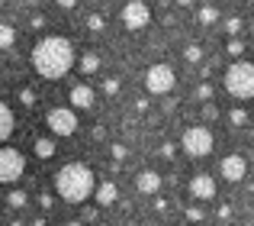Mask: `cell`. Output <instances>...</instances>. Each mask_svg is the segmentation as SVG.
I'll return each instance as SVG.
<instances>
[{
	"label": "cell",
	"mask_w": 254,
	"mask_h": 226,
	"mask_svg": "<svg viewBox=\"0 0 254 226\" xmlns=\"http://www.w3.org/2000/svg\"><path fill=\"white\" fill-rule=\"evenodd\" d=\"M32 68H36L39 78H45V81H58V78H64L71 68H74L77 55H74V45H71V39L64 36H42L36 45H32Z\"/></svg>",
	"instance_id": "cell-1"
},
{
	"label": "cell",
	"mask_w": 254,
	"mask_h": 226,
	"mask_svg": "<svg viewBox=\"0 0 254 226\" xmlns=\"http://www.w3.org/2000/svg\"><path fill=\"white\" fill-rule=\"evenodd\" d=\"M93 188H97V178L87 168L84 162H68L58 168L55 175V194L68 204H84L93 197Z\"/></svg>",
	"instance_id": "cell-2"
},
{
	"label": "cell",
	"mask_w": 254,
	"mask_h": 226,
	"mask_svg": "<svg viewBox=\"0 0 254 226\" xmlns=\"http://www.w3.org/2000/svg\"><path fill=\"white\" fill-rule=\"evenodd\" d=\"M222 84L235 101H248L254 94V65L251 62H232L229 68H225Z\"/></svg>",
	"instance_id": "cell-3"
},
{
	"label": "cell",
	"mask_w": 254,
	"mask_h": 226,
	"mask_svg": "<svg viewBox=\"0 0 254 226\" xmlns=\"http://www.w3.org/2000/svg\"><path fill=\"white\" fill-rule=\"evenodd\" d=\"M212 145H216V139H212V132L206 129V126H190V129H184V136H180V149L190 158L209 155Z\"/></svg>",
	"instance_id": "cell-4"
},
{
	"label": "cell",
	"mask_w": 254,
	"mask_h": 226,
	"mask_svg": "<svg viewBox=\"0 0 254 226\" xmlns=\"http://www.w3.org/2000/svg\"><path fill=\"white\" fill-rule=\"evenodd\" d=\"M45 126L52 129V136H74L81 119H77V110L71 107H52L45 113Z\"/></svg>",
	"instance_id": "cell-5"
},
{
	"label": "cell",
	"mask_w": 254,
	"mask_h": 226,
	"mask_svg": "<svg viewBox=\"0 0 254 226\" xmlns=\"http://www.w3.org/2000/svg\"><path fill=\"white\" fill-rule=\"evenodd\" d=\"M174 84H177V75H174V68L171 65H151L148 71H145V91L148 94H171L174 91Z\"/></svg>",
	"instance_id": "cell-6"
},
{
	"label": "cell",
	"mask_w": 254,
	"mask_h": 226,
	"mask_svg": "<svg viewBox=\"0 0 254 226\" xmlns=\"http://www.w3.org/2000/svg\"><path fill=\"white\" fill-rule=\"evenodd\" d=\"M26 171V155L19 149H10V145H3L0 149V184H13L19 181Z\"/></svg>",
	"instance_id": "cell-7"
},
{
	"label": "cell",
	"mask_w": 254,
	"mask_h": 226,
	"mask_svg": "<svg viewBox=\"0 0 254 226\" xmlns=\"http://www.w3.org/2000/svg\"><path fill=\"white\" fill-rule=\"evenodd\" d=\"M148 23H151V6H148V3H142V0H132V3L123 6V26H126L129 32L145 29Z\"/></svg>",
	"instance_id": "cell-8"
},
{
	"label": "cell",
	"mask_w": 254,
	"mask_h": 226,
	"mask_svg": "<svg viewBox=\"0 0 254 226\" xmlns=\"http://www.w3.org/2000/svg\"><path fill=\"white\" fill-rule=\"evenodd\" d=\"M219 175L225 178V181H245V175H248V162H245L242 155H235V152H232V155H225L222 162H219Z\"/></svg>",
	"instance_id": "cell-9"
},
{
	"label": "cell",
	"mask_w": 254,
	"mask_h": 226,
	"mask_svg": "<svg viewBox=\"0 0 254 226\" xmlns=\"http://www.w3.org/2000/svg\"><path fill=\"white\" fill-rule=\"evenodd\" d=\"M190 194L196 201H212L216 197V178L212 175H193L190 178Z\"/></svg>",
	"instance_id": "cell-10"
},
{
	"label": "cell",
	"mask_w": 254,
	"mask_h": 226,
	"mask_svg": "<svg viewBox=\"0 0 254 226\" xmlns=\"http://www.w3.org/2000/svg\"><path fill=\"white\" fill-rule=\"evenodd\" d=\"M161 175H158L155 168H145V171H138L135 175V188L142 191V194H158V191H161Z\"/></svg>",
	"instance_id": "cell-11"
},
{
	"label": "cell",
	"mask_w": 254,
	"mask_h": 226,
	"mask_svg": "<svg viewBox=\"0 0 254 226\" xmlns=\"http://www.w3.org/2000/svg\"><path fill=\"white\" fill-rule=\"evenodd\" d=\"M68 97H71V110H90L93 107V88L90 84H74Z\"/></svg>",
	"instance_id": "cell-12"
},
{
	"label": "cell",
	"mask_w": 254,
	"mask_h": 226,
	"mask_svg": "<svg viewBox=\"0 0 254 226\" xmlns=\"http://www.w3.org/2000/svg\"><path fill=\"white\" fill-rule=\"evenodd\" d=\"M116 197H119V188L113 181H103V184H97V188H93V201H97L100 207H113V204H116Z\"/></svg>",
	"instance_id": "cell-13"
},
{
	"label": "cell",
	"mask_w": 254,
	"mask_h": 226,
	"mask_svg": "<svg viewBox=\"0 0 254 226\" xmlns=\"http://www.w3.org/2000/svg\"><path fill=\"white\" fill-rule=\"evenodd\" d=\"M13 123H16V119H13V110L6 107L3 101H0V145H3L6 139L13 136Z\"/></svg>",
	"instance_id": "cell-14"
},
{
	"label": "cell",
	"mask_w": 254,
	"mask_h": 226,
	"mask_svg": "<svg viewBox=\"0 0 254 226\" xmlns=\"http://www.w3.org/2000/svg\"><path fill=\"white\" fill-rule=\"evenodd\" d=\"M32 149H36V155L42 158V162H49L52 155H55V139H36V145H32Z\"/></svg>",
	"instance_id": "cell-15"
},
{
	"label": "cell",
	"mask_w": 254,
	"mask_h": 226,
	"mask_svg": "<svg viewBox=\"0 0 254 226\" xmlns=\"http://www.w3.org/2000/svg\"><path fill=\"white\" fill-rule=\"evenodd\" d=\"M97 71H100V55H97V52L81 55V75H97Z\"/></svg>",
	"instance_id": "cell-16"
},
{
	"label": "cell",
	"mask_w": 254,
	"mask_h": 226,
	"mask_svg": "<svg viewBox=\"0 0 254 226\" xmlns=\"http://www.w3.org/2000/svg\"><path fill=\"white\" fill-rule=\"evenodd\" d=\"M16 45V29L10 23H0V49H13Z\"/></svg>",
	"instance_id": "cell-17"
},
{
	"label": "cell",
	"mask_w": 254,
	"mask_h": 226,
	"mask_svg": "<svg viewBox=\"0 0 254 226\" xmlns=\"http://www.w3.org/2000/svg\"><path fill=\"white\" fill-rule=\"evenodd\" d=\"M196 19H199L203 26L219 23V6H199V10H196Z\"/></svg>",
	"instance_id": "cell-18"
},
{
	"label": "cell",
	"mask_w": 254,
	"mask_h": 226,
	"mask_svg": "<svg viewBox=\"0 0 254 226\" xmlns=\"http://www.w3.org/2000/svg\"><path fill=\"white\" fill-rule=\"evenodd\" d=\"M184 58H187L190 65H199V62H203V45H199V42L184 45Z\"/></svg>",
	"instance_id": "cell-19"
},
{
	"label": "cell",
	"mask_w": 254,
	"mask_h": 226,
	"mask_svg": "<svg viewBox=\"0 0 254 226\" xmlns=\"http://www.w3.org/2000/svg\"><path fill=\"white\" fill-rule=\"evenodd\" d=\"M6 204H10L13 210H23L26 204H29V194H26V191H10V194H6Z\"/></svg>",
	"instance_id": "cell-20"
},
{
	"label": "cell",
	"mask_w": 254,
	"mask_h": 226,
	"mask_svg": "<svg viewBox=\"0 0 254 226\" xmlns=\"http://www.w3.org/2000/svg\"><path fill=\"white\" fill-rule=\"evenodd\" d=\"M103 26H106V19L100 16V13H90V16H87V29L90 32H103Z\"/></svg>",
	"instance_id": "cell-21"
},
{
	"label": "cell",
	"mask_w": 254,
	"mask_h": 226,
	"mask_svg": "<svg viewBox=\"0 0 254 226\" xmlns=\"http://www.w3.org/2000/svg\"><path fill=\"white\" fill-rule=\"evenodd\" d=\"M199 116H203L206 119V123H216V119H219V107H216V104H203V113H199Z\"/></svg>",
	"instance_id": "cell-22"
},
{
	"label": "cell",
	"mask_w": 254,
	"mask_h": 226,
	"mask_svg": "<svg viewBox=\"0 0 254 226\" xmlns=\"http://www.w3.org/2000/svg\"><path fill=\"white\" fill-rule=\"evenodd\" d=\"M225 52H229L232 58H238L245 52V42H242V39H229V42H225Z\"/></svg>",
	"instance_id": "cell-23"
},
{
	"label": "cell",
	"mask_w": 254,
	"mask_h": 226,
	"mask_svg": "<svg viewBox=\"0 0 254 226\" xmlns=\"http://www.w3.org/2000/svg\"><path fill=\"white\" fill-rule=\"evenodd\" d=\"M229 123L232 126H245V123H248V110H232L229 113Z\"/></svg>",
	"instance_id": "cell-24"
},
{
	"label": "cell",
	"mask_w": 254,
	"mask_h": 226,
	"mask_svg": "<svg viewBox=\"0 0 254 226\" xmlns=\"http://www.w3.org/2000/svg\"><path fill=\"white\" fill-rule=\"evenodd\" d=\"M225 29H229V36H232V39H238V32H242V19H238V16L225 19Z\"/></svg>",
	"instance_id": "cell-25"
},
{
	"label": "cell",
	"mask_w": 254,
	"mask_h": 226,
	"mask_svg": "<svg viewBox=\"0 0 254 226\" xmlns=\"http://www.w3.org/2000/svg\"><path fill=\"white\" fill-rule=\"evenodd\" d=\"M103 94L106 97H116L119 94V81H116V78H106V81H103Z\"/></svg>",
	"instance_id": "cell-26"
},
{
	"label": "cell",
	"mask_w": 254,
	"mask_h": 226,
	"mask_svg": "<svg viewBox=\"0 0 254 226\" xmlns=\"http://www.w3.org/2000/svg\"><path fill=\"white\" fill-rule=\"evenodd\" d=\"M187 220H190V223H203L206 220V214H203V210H199V207H187Z\"/></svg>",
	"instance_id": "cell-27"
},
{
	"label": "cell",
	"mask_w": 254,
	"mask_h": 226,
	"mask_svg": "<svg viewBox=\"0 0 254 226\" xmlns=\"http://www.w3.org/2000/svg\"><path fill=\"white\" fill-rule=\"evenodd\" d=\"M196 97H199L203 104H209V101H212V84H199V88H196Z\"/></svg>",
	"instance_id": "cell-28"
},
{
	"label": "cell",
	"mask_w": 254,
	"mask_h": 226,
	"mask_svg": "<svg viewBox=\"0 0 254 226\" xmlns=\"http://www.w3.org/2000/svg\"><path fill=\"white\" fill-rule=\"evenodd\" d=\"M19 101H23L26 107H32V104H36V91H32V88H23V91H19Z\"/></svg>",
	"instance_id": "cell-29"
},
{
	"label": "cell",
	"mask_w": 254,
	"mask_h": 226,
	"mask_svg": "<svg viewBox=\"0 0 254 226\" xmlns=\"http://www.w3.org/2000/svg\"><path fill=\"white\" fill-rule=\"evenodd\" d=\"M110 152H113V158H116V162H123V158L129 155V149H126L123 142H113V149H110Z\"/></svg>",
	"instance_id": "cell-30"
},
{
	"label": "cell",
	"mask_w": 254,
	"mask_h": 226,
	"mask_svg": "<svg viewBox=\"0 0 254 226\" xmlns=\"http://www.w3.org/2000/svg\"><path fill=\"white\" fill-rule=\"evenodd\" d=\"M39 204H42V210H52L55 207V197L52 194H39Z\"/></svg>",
	"instance_id": "cell-31"
},
{
	"label": "cell",
	"mask_w": 254,
	"mask_h": 226,
	"mask_svg": "<svg viewBox=\"0 0 254 226\" xmlns=\"http://www.w3.org/2000/svg\"><path fill=\"white\" fill-rule=\"evenodd\" d=\"M219 220H232V207H229V204H222V207H219Z\"/></svg>",
	"instance_id": "cell-32"
},
{
	"label": "cell",
	"mask_w": 254,
	"mask_h": 226,
	"mask_svg": "<svg viewBox=\"0 0 254 226\" xmlns=\"http://www.w3.org/2000/svg\"><path fill=\"white\" fill-rule=\"evenodd\" d=\"M161 155H164V158H174V145H171V142L161 145Z\"/></svg>",
	"instance_id": "cell-33"
},
{
	"label": "cell",
	"mask_w": 254,
	"mask_h": 226,
	"mask_svg": "<svg viewBox=\"0 0 254 226\" xmlns=\"http://www.w3.org/2000/svg\"><path fill=\"white\" fill-rule=\"evenodd\" d=\"M29 23H32V26H36V29H42V26H45V16H39V13H36V16H32V19H29Z\"/></svg>",
	"instance_id": "cell-34"
},
{
	"label": "cell",
	"mask_w": 254,
	"mask_h": 226,
	"mask_svg": "<svg viewBox=\"0 0 254 226\" xmlns=\"http://www.w3.org/2000/svg\"><path fill=\"white\" fill-rule=\"evenodd\" d=\"M81 217H84V220H97V210H93V207H87Z\"/></svg>",
	"instance_id": "cell-35"
},
{
	"label": "cell",
	"mask_w": 254,
	"mask_h": 226,
	"mask_svg": "<svg viewBox=\"0 0 254 226\" xmlns=\"http://www.w3.org/2000/svg\"><path fill=\"white\" fill-rule=\"evenodd\" d=\"M64 226H84V223H81V220H68Z\"/></svg>",
	"instance_id": "cell-36"
},
{
	"label": "cell",
	"mask_w": 254,
	"mask_h": 226,
	"mask_svg": "<svg viewBox=\"0 0 254 226\" xmlns=\"http://www.w3.org/2000/svg\"><path fill=\"white\" fill-rule=\"evenodd\" d=\"M10 226H26V223H23V220H13V223H10Z\"/></svg>",
	"instance_id": "cell-37"
}]
</instances>
